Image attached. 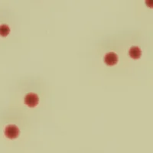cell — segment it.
<instances>
[{
	"label": "cell",
	"mask_w": 153,
	"mask_h": 153,
	"mask_svg": "<svg viewBox=\"0 0 153 153\" xmlns=\"http://www.w3.org/2000/svg\"><path fill=\"white\" fill-rule=\"evenodd\" d=\"M5 136L9 139H15L19 136L20 131L16 125H8L4 130Z\"/></svg>",
	"instance_id": "6da1fadb"
},
{
	"label": "cell",
	"mask_w": 153,
	"mask_h": 153,
	"mask_svg": "<svg viewBox=\"0 0 153 153\" xmlns=\"http://www.w3.org/2000/svg\"><path fill=\"white\" fill-rule=\"evenodd\" d=\"M24 102L29 107H35L38 104L39 98L37 94H34V93H28L25 97Z\"/></svg>",
	"instance_id": "7a4b0ae2"
},
{
	"label": "cell",
	"mask_w": 153,
	"mask_h": 153,
	"mask_svg": "<svg viewBox=\"0 0 153 153\" xmlns=\"http://www.w3.org/2000/svg\"><path fill=\"white\" fill-rule=\"evenodd\" d=\"M118 61H119L118 55L114 52L107 53L104 57L105 64L109 65V66H113V65H117Z\"/></svg>",
	"instance_id": "3957f363"
},
{
	"label": "cell",
	"mask_w": 153,
	"mask_h": 153,
	"mask_svg": "<svg viewBox=\"0 0 153 153\" xmlns=\"http://www.w3.org/2000/svg\"><path fill=\"white\" fill-rule=\"evenodd\" d=\"M129 54L133 59H139L142 56V51L139 47L134 46L130 48L129 51Z\"/></svg>",
	"instance_id": "277c9868"
},
{
	"label": "cell",
	"mask_w": 153,
	"mask_h": 153,
	"mask_svg": "<svg viewBox=\"0 0 153 153\" xmlns=\"http://www.w3.org/2000/svg\"><path fill=\"white\" fill-rule=\"evenodd\" d=\"M10 33V28L8 25L2 24L0 25V36L6 37Z\"/></svg>",
	"instance_id": "5b68a950"
},
{
	"label": "cell",
	"mask_w": 153,
	"mask_h": 153,
	"mask_svg": "<svg viewBox=\"0 0 153 153\" xmlns=\"http://www.w3.org/2000/svg\"><path fill=\"white\" fill-rule=\"evenodd\" d=\"M146 5L149 8H153V0H148L146 2Z\"/></svg>",
	"instance_id": "8992f818"
}]
</instances>
